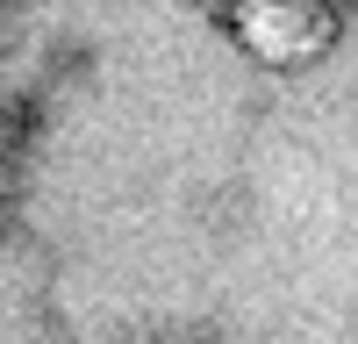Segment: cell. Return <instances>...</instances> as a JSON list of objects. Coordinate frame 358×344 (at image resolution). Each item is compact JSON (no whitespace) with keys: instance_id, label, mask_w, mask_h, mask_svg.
I'll return each instance as SVG.
<instances>
[{"instance_id":"cell-1","label":"cell","mask_w":358,"mask_h":344,"mask_svg":"<svg viewBox=\"0 0 358 344\" xmlns=\"http://www.w3.org/2000/svg\"><path fill=\"white\" fill-rule=\"evenodd\" d=\"M244 36L265 50V57H301L315 50V8H301V0H251L244 8Z\"/></svg>"}]
</instances>
